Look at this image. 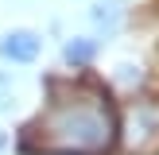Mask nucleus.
<instances>
[{"mask_svg": "<svg viewBox=\"0 0 159 155\" xmlns=\"http://www.w3.org/2000/svg\"><path fill=\"white\" fill-rule=\"evenodd\" d=\"M8 85H12V78H8V74H0V93H8Z\"/></svg>", "mask_w": 159, "mask_h": 155, "instance_id": "obj_7", "label": "nucleus"}, {"mask_svg": "<svg viewBox=\"0 0 159 155\" xmlns=\"http://www.w3.org/2000/svg\"><path fill=\"white\" fill-rule=\"evenodd\" d=\"M27 132L39 140L47 155H101L113 147L116 116L105 93L89 89V85H70V89L54 85L47 113Z\"/></svg>", "mask_w": 159, "mask_h": 155, "instance_id": "obj_1", "label": "nucleus"}, {"mask_svg": "<svg viewBox=\"0 0 159 155\" xmlns=\"http://www.w3.org/2000/svg\"><path fill=\"white\" fill-rule=\"evenodd\" d=\"M4 147H8V136H4V132H0V155H4Z\"/></svg>", "mask_w": 159, "mask_h": 155, "instance_id": "obj_9", "label": "nucleus"}, {"mask_svg": "<svg viewBox=\"0 0 159 155\" xmlns=\"http://www.w3.org/2000/svg\"><path fill=\"white\" fill-rule=\"evenodd\" d=\"M116 78H120L124 85H132V82H140V70H132V66H120V74H116Z\"/></svg>", "mask_w": 159, "mask_h": 155, "instance_id": "obj_6", "label": "nucleus"}, {"mask_svg": "<svg viewBox=\"0 0 159 155\" xmlns=\"http://www.w3.org/2000/svg\"><path fill=\"white\" fill-rule=\"evenodd\" d=\"M124 147L128 155H159V101H132L124 116Z\"/></svg>", "mask_w": 159, "mask_h": 155, "instance_id": "obj_2", "label": "nucleus"}, {"mask_svg": "<svg viewBox=\"0 0 159 155\" xmlns=\"http://www.w3.org/2000/svg\"><path fill=\"white\" fill-rule=\"evenodd\" d=\"M93 23L97 27H105V31H113L116 27V20H120V0H93Z\"/></svg>", "mask_w": 159, "mask_h": 155, "instance_id": "obj_5", "label": "nucleus"}, {"mask_svg": "<svg viewBox=\"0 0 159 155\" xmlns=\"http://www.w3.org/2000/svg\"><path fill=\"white\" fill-rule=\"evenodd\" d=\"M4 108H8V93H0V113H4Z\"/></svg>", "mask_w": 159, "mask_h": 155, "instance_id": "obj_8", "label": "nucleus"}, {"mask_svg": "<svg viewBox=\"0 0 159 155\" xmlns=\"http://www.w3.org/2000/svg\"><path fill=\"white\" fill-rule=\"evenodd\" d=\"M93 54H97V43H93V39H70V43L62 46V58H66L70 66H85Z\"/></svg>", "mask_w": 159, "mask_h": 155, "instance_id": "obj_4", "label": "nucleus"}, {"mask_svg": "<svg viewBox=\"0 0 159 155\" xmlns=\"http://www.w3.org/2000/svg\"><path fill=\"white\" fill-rule=\"evenodd\" d=\"M39 46H43V39L35 31L16 27V31H4L0 35V58H8V62H35Z\"/></svg>", "mask_w": 159, "mask_h": 155, "instance_id": "obj_3", "label": "nucleus"}]
</instances>
